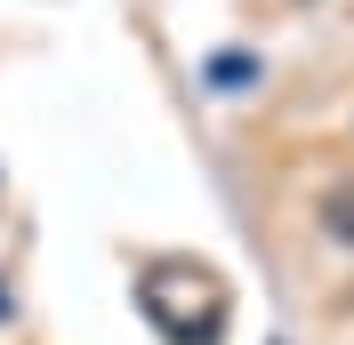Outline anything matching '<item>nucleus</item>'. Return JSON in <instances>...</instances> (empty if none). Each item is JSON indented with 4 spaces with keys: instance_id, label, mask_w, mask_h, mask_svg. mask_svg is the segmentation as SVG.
I'll use <instances>...</instances> for the list:
<instances>
[{
    "instance_id": "obj_1",
    "label": "nucleus",
    "mask_w": 354,
    "mask_h": 345,
    "mask_svg": "<svg viewBox=\"0 0 354 345\" xmlns=\"http://www.w3.org/2000/svg\"><path fill=\"white\" fill-rule=\"evenodd\" d=\"M250 81H258V57H250V48L209 57V88H225V97H234V88H250Z\"/></svg>"
},
{
    "instance_id": "obj_2",
    "label": "nucleus",
    "mask_w": 354,
    "mask_h": 345,
    "mask_svg": "<svg viewBox=\"0 0 354 345\" xmlns=\"http://www.w3.org/2000/svg\"><path fill=\"white\" fill-rule=\"evenodd\" d=\"M322 217H330V233H338V241H354V185H338V193L322 201Z\"/></svg>"
}]
</instances>
